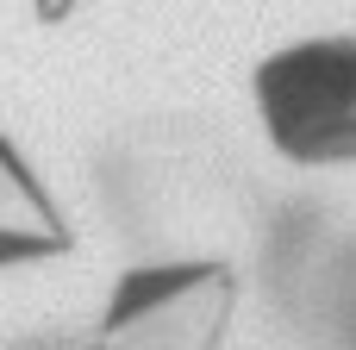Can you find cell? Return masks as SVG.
<instances>
[{
    "instance_id": "6da1fadb",
    "label": "cell",
    "mask_w": 356,
    "mask_h": 350,
    "mask_svg": "<svg viewBox=\"0 0 356 350\" xmlns=\"http://www.w3.org/2000/svg\"><path fill=\"white\" fill-rule=\"evenodd\" d=\"M263 144L307 175L356 169V31H300L250 63Z\"/></svg>"
},
{
    "instance_id": "3957f363",
    "label": "cell",
    "mask_w": 356,
    "mask_h": 350,
    "mask_svg": "<svg viewBox=\"0 0 356 350\" xmlns=\"http://www.w3.org/2000/svg\"><path fill=\"white\" fill-rule=\"evenodd\" d=\"M75 250V225L38 163L19 150V138L0 125V276L13 269H44Z\"/></svg>"
},
{
    "instance_id": "7a4b0ae2",
    "label": "cell",
    "mask_w": 356,
    "mask_h": 350,
    "mask_svg": "<svg viewBox=\"0 0 356 350\" xmlns=\"http://www.w3.org/2000/svg\"><path fill=\"white\" fill-rule=\"evenodd\" d=\"M238 263L156 257L113 276L81 350H225L238 326Z\"/></svg>"
},
{
    "instance_id": "277c9868",
    "label": "cell",
    "mask_w": 356,
    "mask_h": 350,
    "mask_svg": "<svg viewBox=\"0 0 356 350\" xmlns=\"http://www.w3.org/2000/svg\"><path fill=\"white\" fill-rule=\"evenodd\" d=\"M38 13H44V19H63V13H69V0H38Z\"/></svg>"
}]
</instances>
